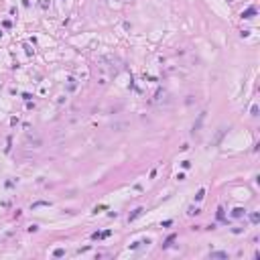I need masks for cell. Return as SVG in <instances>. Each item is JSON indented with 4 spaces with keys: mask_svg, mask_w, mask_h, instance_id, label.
<instances>
[{
    "mask_svg": "<svg viewBox=\"0 0 260 260\" xmlns=\"http://www.w3.org/2000/svg\"><path fill=\"white\" fill-rule=\"evenodd\" d=\"M209 256H211V258H226L228 254H226V252H211Z\"/></svg>",
    "mask_w": 260,
    "mask_h": 260,
    "instance_id": "7a4b0ae2",
    "label": "cell"
},
{
    "mask_svg": "<svg viewBox=\"0 0 260 260\" xmlns=\"http://www.w3.org/2000/svg\"><path fill=\"white\" fill-rule=\"evenodd\" d=\"M128 128V122H112V130H124Z\"/></svg>",
    "mask_w": 260,
    "mask_h": 260,
    "instance_id": "6da1fadb",
    "label": "cell"
},
{
    "mask_svg": "<svg viewBox=\"0 0 260 260\" xmlns=\"http://www.w3.org/2000/svg\"><path fill=\"white\" fill-rule=\"evenodd\" d=\"M242 211H244V209H234V215H236V218H240V215H242Z\"/></svg>",
    "mask_w": 260,
    "mask_h": 260,
    "instance_id": "3957f363",
    "label": "cell"
}]
</instances>
